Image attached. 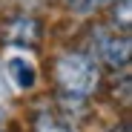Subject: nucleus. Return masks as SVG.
<instances>
[{
  "instance_id": "6",
  "label": "nucleus",
  "mask_w": 132,
  "mask_h": 132,
  "mask_svg": "<svg viewBox=\"0 0 132 132\" xmlns=\"http://www.w3.org/2000/svg\"><path fill=\"white\" fill-rule=\"evenodd\" d=\"M66 3H69V9L78 12V14H89V12L101 9V6H106L109 0H66Z\"/></svg>"
},
{
  "instance_id": "2",
  "label": "nucleus",
  "mask_w": 132,
  "mask_h": 132,
  "mask_svg": "<svg viewBox=\"0 0 132 132\" xmlns=\"http://www.w3.org/2000/svg\"><path fill=\"white\" fill-rule=\"evenodd\" d=\"M92 46H95V55L106 66H112V69H123L129 63V37L126 35H103V32H98Z\"/></svg>"
},
{
  "instance_id": "9",
  "label": "nucleus",
  "mask_w": 132,
  "mask_h": 132,
  "mask_svg": "<svg viewBox=\"0 0 132 132\" xmlns=\"http://www.w3.org/2000/svg\"><path fill=\"white\" fill-rule=\"evenodd\" d=\"M118 129H121V132H129V126H126V123H118ZM112 132H115V129H112Z\"/></svg>"
},
{
  "instance_id": "5",
  "label": "nucleus",
  "mask_w": 132,
  "mask_h": 132,
  "mask_svg": "<svg viewBox=\"0 0 132 132\" xmlns=\"http://www.w3.org/2000/svg\"><path fill=\"white\" fill-rule=\"evenodd\" d=\"M35 132H75L66 121H60V118H55L52 112H37V118H35Z\"/></svg>"
},
{
  "instance_id": "1",
  "label": "nucleus",
  "mask_w": 132,
  "mask_h": 132,
  "mask_svg": "<svg viewBox=\"0 0 132 132\" xmlns=\"http://www.w3.org/2000/svg\"><path fill=\"white\" fill-rule=\"evenodd\" d=\"M55 78L69 95H92L101 86V69L86 55H60L55 63Z\"/></svg>"
},
{
  "instance_id": "8",
  "label": "nucleus",
  "mask_w": 132,
  "mask_h": 132,
  "mask_svg": "<svg viewBox=\"0 0 132 132\" xmlns=\"http://www.w3.org/2000/svg\"><path fill=\"white\" fill-rule=\"evenodd\" d=\"M9 106V86H6V75H3V66H0V115L6 112Z\"/></svg>"
},
{
  "instance_id": "4",
  "label": "nucleus",
  "mask_w": 132,
  "mask_h": 132,
  "mask_svg": "<svg viewBox=\"0 0 132 132\" xmlns=\"http://www.w3.org/2000/svg\"><path fill=\"white\" fill-rule=\"evenodd\" d=\"M6 80H12L17 89H32L37 80V69L26 57H9L6 60Z\"/></svg>"
},
{
  "instance_id": "7",
  "label": "nucleus",
  "mask_w": 132,
  "mask_h": 132,
  "mask_svg": "<svg viewBox=\"0 0 132 132\" xmlns=\"http://www.w3.org/2000/svg\"><path fill=\"white\" fill-rule=\"evenodd\" d=\"M112 20L121 23L123 29H129V0H121V6L115 3V12H112Z\"/></svg>"
},
{
  "instance_id": "3",
  "label": "nucleus",
  "mask_w": 132,
  "mask_h": 132,
  "mask_svg": "<svg viewBox=\"0 0 132 132\" xmlns=\"http://www.w3.org/2000/svg\"><path fill=\"white\" fill-rule=\"evenodd\" d=\"M40 35H43V26L35 17H26V14L9 20L3 26V40L6 43H17V46H37Z\"/></svg>"
}]
</instances>
